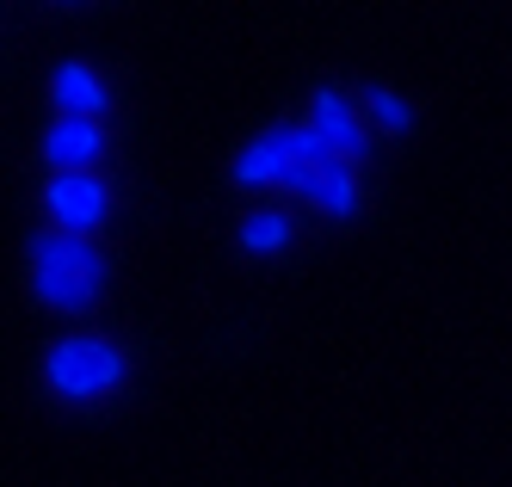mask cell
<instances>
[{
	"label": "cell",
	"instance_id": "6da1fadb",
	"mask_svg": "<svg viewBox=\"0 0 512 487\" xmlns=\"http://www.w3.org/2000/svg\"><path fill=\"white\" fill-rule=\"evenodd\" d=\"M25 266H31V296H38L44 309H56V315H87L105 296V253L93 241L38 229Z\"/></svg>",
	"mask_w": 512,
	"mask_h": 487
},
{
	"label": "cell",
	"instance_id": "7a4b0ae2",
	"mask_svg": "<svg viewBox=\"0 0 512 487\" xmlns=\"http://www.w3.org/2000/svg\"><path fill=\"white\" fill-rule=\"evenodd\" d=\"M130 377V358L118 340H105V333L81 327V333H62V340L44 352V383L56 401H75V407H93L105 395H118Z\"/></svg>",
	"mask_w": 512,
	"mask_h": 487
},
{
	"label": "cell",
	"instance_id": "3957f363",
	"mask_svg": "<svg viewBox=\"0 0 512 487\" xmlns=\"http://www.w3.org/2000/svg\"><path fill=\"white\" fill-rule=\"evenodd\" d=\"M44 216L56 235H75V241H93L112 216V185L105 173H50L44 179Z\"/></svg>",
	"mask_w": 512,
	"mask_h": 487
},
{
	"label": "cell",
	"instance_id": "277c9868",
	"mask_svg": "<svg viewBox=\"0 0 512 487\" xmlns=\"http://www.w3.org/2000/svg\"><path fill=\"white\" fill-rule=\"evenodd\" d=\"M278 192L346 222V216H358V167L352 161H303V167H290L278 179Z\"/></svg>",
	"mask_w": 512,
	"mask_h": 487
},
{
	"label": "cell",
	"instance_id": "5b68a950",
	"mask_svg": "<svg viewBox=\"0 0 512 487\" xmlns=\"http://www.w3.org/2000/svg\"><path fill=\"white\" fill-rule=\"evenodd\" d=\"M309 130L334 148V161H352L358 167V155L371 148V124H364V111L340 93V87H321L315 93V105H309Z\"/></svg>",
	"mask_w": 512,
	"mask_h": 487
},
{
	"label": "cell",
	"instance_id": "8992f818",
	"mask_svg": "<svg viewBox=\"0 0 512 487\" xmlns=\"http://www.w3.org/2000/svg\"><path fill=\"white\" fill-rule=\"evenodd\" d=\"M99 155H105V130L87 118H56L44 130V167L50 173H93Z\"/></svg>",
	"mask_w": 512,
	"mask_h": 487
},
{
	"label": "cell",
	"instance_id": "52a82bcc",
	"mask_svg": "<svg viewBox=\"0 0 512 487\" xmlns=\"http://www.w3.org/2000/svg\"><path fill=\"white\" fill-rule=\"evenodd\" d=\"M50 99H56V118H87V124H99L105 105H112V93L87 62H62L50 74Z\"/></svg>",
	"mask_w": 512,
	"mask_h": 487
},
{
	"label": "cell",
	"instance_id": "ba28073f",
	"mask_svg": "<svg viewBox=\"0 0 512 487\" xmlns=\"http://www.w3.org/2000/svg\"><path fill=\"white\" fill-rule=\"evenodd\" d=\"M358 111H364V124H377L383 136H408V130H414V105L401 99L395 87H364Z\"/></svg>",
	"mask_w": 512,
	"mask_h": 487
},
{
	"label": "cell",
	"instance_id": "9c48e42d",
	"mask_svg": "<svg viewBox=\"0 0 512 487\" xmlns=\"http://www.w3.org/2000/svg\"><path fill=\"white\" fill-rule=\"evenodd\" d=\"M241 247L247 253H278V247H290V216L284 210H253L241 222Z\"/></svg>",
	"mask_w": 512,
	"mask_h": 487
}]
</instances>
